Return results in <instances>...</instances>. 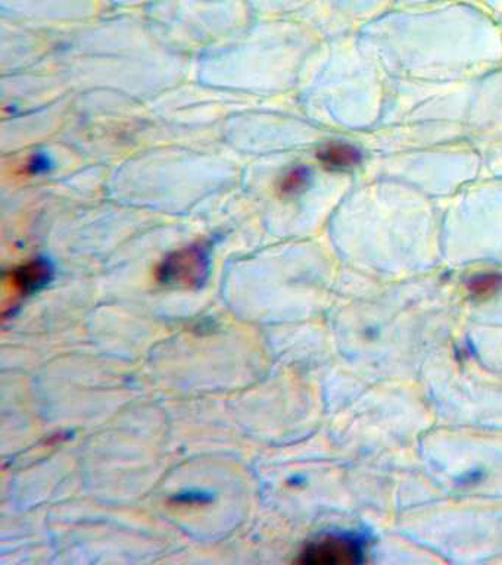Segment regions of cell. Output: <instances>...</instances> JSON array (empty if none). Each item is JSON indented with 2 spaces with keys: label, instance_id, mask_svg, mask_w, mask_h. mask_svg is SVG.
<instances>
[{
  "label": "cell",
  "instance_id": "9c48e42d",
  "mask_svg": "<svg viewBox=\"0 0 502 565\" xmlns=\"http://www.w3.org/2000/svg\"><path fill=\"white\" fill-rule=\"evenodd\" d=\"M286 3L293 2V0H285Z\"/></svg>",
  "mask_w": 502,
  "mask_h": 565
},
{
  "label": "cell",
  "instance_id": "ba28073f",
  "mask_svg": "<svg viewBox=\"0 0 502 565\" xmlns=\"http://www.w3.org/2000/svg\"><path fill=\"white\" fill-rule=\"evenodd\" d=\"M488 4H491L492 8H502V0H483Z\"/></svg>",
  "mask_w": 502,
  "mask_h": 565
},
{
  "label": "cell",
  "instance_id": "6da1fadb",
  "mask_svg": "<svg viewBox=\"0 0 502 565\" xmlns=\"http://www.w3.org/2000/svg\"><path fill=\"white\" fill-rule=\"evenodd\" d=\"M210 265V247L196 243L167 256L157 269V278L161 285L193 289L204 285Z\"/></svg>",
  "mask_w": 502,
  "mask_h": 565
},
{
  "label": "cell",
  "instance_id": "7a4b0ae2",
  "mask_svg": "<svg viewBox=\"0 0 502 565\" xmlns=\"http://www.w3.org/2000/svg\"><path fill=\"white\" fill-rule=\"evenodd\" d=\"M363 547L350 536H325L311 542L301 552L299 563L312 565L356 564L361 561Z\"/></svg>",
  "mask_w": 502,
  "mask_h": 565
},
{
  "label": "cell",
  "instance_id": "5b68a950",
  "mask_svg": "<svg viewBox=\"0 0 502 565\" xmlns=\"http://www.w3.org/2000/svg\"><path fill=\"white\" fill-rule=\"evenodd\" d=\"M502 285V277L498 274H480L469 281L470 294L482 299L495 294Z\"/></svg>",
  "mask_w": 502,
  "mask_h": 565
},
{
  "label": "cell",
  "instance_id": "52a82bcc",
  "mask_svg": "<svg viewBox=\"0 0 502 565\" xmlns=\"http://www.w3.org/2000/svg\"><path fill=\"white\" fill-rule=\"evenodd\" d=\"M338 3L342 8L355 9V11L367 15L369 11L381 8L382 4L387 3V0H338Z\"/></svg>",
  "mask_w": 502,
  "mask_h": 565
},
{
  "label": "cell",
  "instance_id": "277c9868",
  "mask_svg": "<svg viewBox=\"0 0 502 565\" xmlns=\"http://www.w3.org/2000/svg\"><path fill=\"white\" fill-rule=\"evenodd\" d=\"M321 166L329 171H348L360 166L361 152L355 146L348 143H329L317 152Z\"/></svg>",
  "mask_w": 502,
  "mask_h": 565
},
{
  "label": "cell",
  "instance_id": "3957f363",
  "mask_svg": "<svg viewBox=\"0 0 502 565\" xmlns=\"http://www.w3.org/2000/svg\"><path fill=\"white\" fill-rule=\"evenodd\" d=\"M52 277H54V269L51 264L43 259H36L14 269V273L11 274V281L20 295H33L34 291L50 285Z\"/></svg>",
  "mask_w": 502,
  "mask_h": 565
},
{
  "label": "cell",
  "instance_id": "8992f818",
  "mask_svg": "<svg viewBox=\"0 0 502 565\" xmlns=\"http://www.w3.org/2000/svg\"><path fill=\"white\" fill-rule=\"evenodd\" d=\"M308 179H310V174H308L307 168H293L280 181L281 194L284 196H295V194L303 192L308 185Z\"/></svg>",
  "mask_w": 502,
  "mask_h": 565
}]
</instances>
